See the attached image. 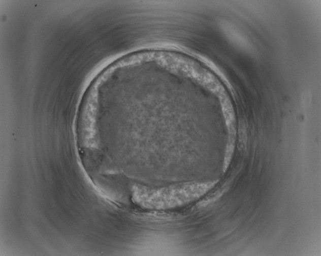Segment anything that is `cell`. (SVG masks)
Returning <instances> with one entry per match:
<instances>
[{"instance_id": "1", "label": "cell", "mask_w": 321, "mask_h": 256, "mask_svg": "<svg viewBox=\"0 0 321 256\" xmlns=\"http://www.w3.org/2000/svg\"><path fill=\"white\" fill-rule=\"evenodd\" d=\"M215 183H187L158 188L136 186L133 188L132 200L146 209H172L197 200L212 188Z\"/></svg>"}]
</instances>
